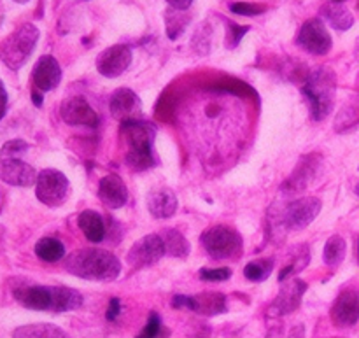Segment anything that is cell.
Returning a JSON list of instances; mask_svg holds the SVG:
<instances>
[{"mask_svg":"<svg viewBox=\"0 0 359 338\" xmlns=\"http://www.w3.org/2000/svg\"><path fill=\"white\" fill-rule=\"evenodd\" d=\"M14 298L32 311L69 312L83 307V295L65 286H20Z\"/></svg>","mask_w":359,"mask_h":338,"instance_id":"1","label":"cell"},{"mask_svg":"<svg viewBox=\"0 0 359 338\" xmlns=\"http://www.w3.org/2000/svg\"><path fill=\"white\" fill-rule=\"evenodd\" d=\"M65 269L79 279L111 283L121 273V262L105 249H81L65 259Z\"/></svg>","mask_w":359,"mask_h":338,"instance_id":"2","label":"cell"},{"mask_svg":"<svg viewBox=\"0 0 359 338\" xmlns=\"http://www.w3.org/2000/svg\"><path fill=\"white\" fill-rule=\"evenodd\" d=\"M121 135L128 144L126 165L133 172H144L154 167L153 144L156 128L151 123L140 119H126L121 123Z\"/></svg>","mask_w":359,"mask_h":338,"instance_id":"3","label":"cell"},{"mask_svg":"<svg viewBox=\"0 0 359 338\" xmlns=\"http://www.w3.org/2000/svg\"><path fill=\"white\" fill-rule=\"evenodd\" d=\"M337 76L330 67H318L305 79L302 93L307 98L311 116L316 121L328 118L335 105Z\"/></svg>","mask_w":359,"mask_h":338,"instance_id":"4","label":"cell"},{"mask_svg":"<svg viewBox=\"0 0 359 338\" xmlns=\"http://www.w3.org/2000/svg\"><path fill=\"white\" fill-rule=\"evenodd\" d=\"M41 32L35 25L23 23L11 32L2 42H0V60L9 67L11 70H18L27 63L30 55L37 46Z\"/></svg>","mask_w":359,"mask_h":338,"instance_id":"5","label":"cell"},{"mask_svg":"<svg viewBox=\"0 0 359 338\" xmlns=\"http://www.w3.org/2000/svg\"><path fill=\"white\" fill-rule=\"evenodd\" d=\"M200 242L207 255L214 259L238 258L244 249V241H242L241 234L233 228L223 227V224H216L203 231Z\"/></svg>","mask_w":359,"mask_h":338,"instance_id":"6","label":"cell"},{"mask_svg":"<svg viewBox=\"0 0 359 338\" xmlns=\"http://www.w3.org/2000/svg\"><path fill=\"white\" fill-rule=\"evenodd\" d=\"M70 195V184L65 174L55 168H46L39 174L37 182H35V196L44 205L56 207L63 205Z\"/></svg>","mask_w":359,"mask_h":338,"instance_id":"7","label":"cell"},{"mask_svg":"<svg viewBox=\"0 0 359 338\" xmlns=\"http://www.w3.org/2000/svg\"><path fill=\"white\" fill-rule=\"evenodd\" d=\"M321 200L316 196H304L291 202L279 212V224L286 230H304L321 212Z\"/></svg>","mask_w":359,"mask_h":338,"instance_id":"8","label":"cell"},{"mask_svg":"<svg viewBox=\"0 0 359 338\" xmlns=\"http://www.w3.org/2000/svg\"><path fill=\"white\" fill-rule=\"evenodd\" d=\"M297 44L305 53H311L314 56H325L332 51L333 41L325 21L321 18H312V20L305 21L298 30Z\"/></svg>","mask_w":359,"mask_h":338,"instance_id":"9","label":"cell"},{"mask_svg":"<svg viewBox=\"0 0 359 338\" xmlns=\"http://www.w3.org/2000/svg\"><path fill=\"white\" fill-rule=\"evenodd\" d=\"M321 167H323L321 154L312 153V154H307V156H304L300 161H298L297 168L291 172L290 177L283 182L280 191H283L284 195L305 191V189H307L309 186L318 179L319 172H321Z\"/></svg>","mask_w":359,"mask_h":338,"instance_id":"10","label":"cell"},{"mask_svg":"<svg viewBox=\"0 0 359 338\" xmlns=\"http://www.w3.org/2000/svg\"><path fill=\"white\" fill-rule=\"evenodd\" d=\"M165 256V245L161 241V235L149 234L146 237L139 238L135 244L130 248L126 255V263L133 269H147L154 263L160 262Z\"/></svg>","mask_w":359,"mask_h":338,"instance_id":"11","label":"cell"},{"mask_svg":"<svg viewBox=\"0 0 359 338\" xmlns=\"http://www.w3.org/2000/svg\"><path fill=\"white\" fill-rule=\"evenodd\" d=\"M174 309H188L202 316H217L226 312V297L221 293H200L195 297L177 295L172 300Z\"/></svg>","mask_w":359,"mask_h":338,"instance_id":"12","label":"cell"},{"mask_svg":"<svg viewBox=\"0 0 359 338\" xmlns=\"http://www.w3.org/2000/svg\"><path fill=\"white\" fill-rule=\"evenodd\" d=\"M60 116L70 126H90V128H97L98 123H100V116L88 104L86 98L83 97L65 98L62 102V107H60Z\"/></svg>","mask_w":359,"mask_h":338,"instance_id":"13","label":"cell"},{"mask_svg":"<svg viewBox=\"0 0 359 338\" xmlns=\"http://www.w3.org/2000/svg\"><path fill=\"white\" fill-rule=\"evenodd\" d=\"M132 48L126 44H114L104 49L97 58V70L104 77H119L132 63Z\"/></svg>","mask_w":359,"mask_h":338,"instance_id":"14","label":"cell"},{"mask_svg":"<svg viewBox=\"0 0 359 338\" xmlns=\"http://www.w3.org/2000/svg\"><path fill=\"white\" fill-rule=\"evenodd\" d=\"M109 111H111L112 118L121 119H137V116L142 111V102H140L139 95L130 88H118L112 91L111 98H109Z\"/></svg>","mask_w":359,"mask_h":338,"instance_id":"15","label":"cell"},{"mask_svg":"<svg viewBox=\"0 0 359 338\" xmlns=\"http://www.w3.org/2000/svg\"><path fill=\"white\" fill-rule=\"evenodd\" d=\"M332 321L339 328H351L359 321V293L346 290L337 297L332 307Z\"/></svg>","mask_w":359,"mask_h":338,"instance_id":"16","label":"cell"},{"mask_svg":"<svg viewBox=\"0 0 359 338\" xmlns=\"http://www.w3.org/2000/svg\"><path fill=\"white\" fill-rule=\"evenodd\" d=\"M32 81L39 91H51L62 81V67L51 55H44L37 60L32 70Z\"/></svg>","mask_w":359,"mask_h":338,"instance_id":"17","label":"cell"},{"mask_svg":"<svg viewBox=\"0 0 359 338\" xmlns=\"http://www.w3.org/2000/svg\"><path fill=\"white\" fill-rule=\"evenodd\" d=\"M305 291H307V284L300 279H291L290 283L284 284L280 293L273 300L272 307H270V314L272 316H286L297 311L298 305L302 304Z\"/></svg>","mask_w":359,"mask_h":338,"instance_id":"18","label":"cell"},{"mask_svg":"<svg viewBox=\"0 0 359 338\" xmlns=\"http://www.w3.org/2000/svg\"><path fill=\"white\" fill-rule=\"evenodd\" d=\"M0 177L4 182L18 188H30L37 182V172L23 160H2Z\"/></svg>","mask_w":359,"mask_h":338,"instance_id":"19","label":"cell"},{"mask_svg":"<svg viewBox=\"0 0 359 338\" xmlns=\"http://www.w3.org/2000/svg\"><path fill=\"white\" fill-rule=\"evenodd\" d=\"M98 198L107 209H121L128 202V189L119 175H105L98 184Z\"/></svg>","mask_w":359,"mask_h":338,"instance_id":"20","label":"cell"},{"mask_svg":"<svg viewBox=\"0 0 359 338\" xmlns=\"http://www.w3.org/2000/svg\"><path fill=\"white\" fill-rule=\"evenodd\" d=\"M177 196L172 189H154L147 196V210L156 219H168L177 212Z\"/></svg>","mask_w":359,"mask_h":338,"instance_id":"21","label":"cell"},{"mask_svg":"<svg viewBox=\"0 0 359 338\" xmlns=\"http://www.w3.org/2000/svg\"><path fill=\"white\" fill-rule=\"evenodd\" d=\"M319 14H321V20L326 21L332 28L339 32L349 30L354 25V16L342 2H326L325 6H321L319 9Z\"/></svg>","mask_w":359,"mask_h":338,"instance_id":"22","label":"cell"},{"mask_svg":"<svg viewBox=\"0 0 359 338\" xmlns=\"http://www.w3.org/2000/svg\"><path fill=\"white\" fill-rule=\"evenodd\" d=\"M77 223H79L81 231H83L84 237L90 242H102L105 238V234H107V228H105L104 219L98 212L95 210H83L77 217Z\"/></svg>","mask_w":359,"mask_h":338,"instance_id":"23","label":"cell"},{"mask_svg":"<svg viewBox=\"0 0 359 338\" xmlns=\"http://www.w3.org/2000/svg\"><path fill=\"white\" fill-rule=\"evenodd\" d=\"M191 20L193 18L189 11L172 9V7H168L165 11V32H167V37L170 41H177L184 34L188 25L191 23Z\"/></svg>","mask_w":359,"mask_h":338,"instance_id":"24","label":"cell"},{"mask_svg":"<svg viewBox=\"0 0 359 338\" xmlns=\"http://www.w3.org/2000/svg\"><path fill=\"white\" fill-rule=\"evenodd\" d=\"M161 241H163L165 245V255L172 256V258H186L191 251V245L186 241L184 235L179 230H174V228H168L161 234Z\"/></svg>","mask_w":359,"mask_h":338,"instance_id":"25","label":"cell"},{"mask_svg":"<svg viewBox=\"0 0 359 338\" xmlns=\"http://www.w3.org/2000/svg\"><path fill=\"white\" fill-rule=\"evenodd\" d=\"M13 338H65V333L58 326L41 323V325L20 326L14 330Z\"/></svg>","mask_w":359,"mask_h":338,"instance_id":"26","label":"cell"},{"mask_svg":"<svg viewBox=\"0 0 359 338\" xmlns=\"http://www.w3.org/2000/svg\"><path fill=\"white\" fill-rule=\"evenodd\" d=\"M35 255L46 263H55L65 256V245L55 237H44L35 244Z\"/></svg>","mask_w":359,"mask_h":338,"instance_id":"27","label":"cell"},{"mask_svg":"<svg viewBox=\"0 0 359 338\" xmlns=\"http://www.w3.org/2000/svg\"><path fill=\"white\" fill-rule=\"evenodd\" d=\"M346 249H347V244L340 235H333V237H330L325 245V255H323L326 265L339 266L340 263L344 262V258H346Z\"/></svg>","mask_w":359,"mask_h":338,"instance_id":"28","label":"cell"},{"mask_svg":"<svg viewBox=\"0 0 359 338\" xmlns=\"http://www.w3.org/2000/svg\"><path fill=\"white\" fill-rule=\"evenodd\" d=\"M273 270L272 259H258V262H251L244 266L245 279L251 283H263L269 279V276Z\"/></svg>","mask_w":359,"mask_h":338,"instance_id":"29","label":"cell"},{"mask_svg":"<svg viewBox=\"0 0 359 338\" xmlns=\"http://www.w3.org/2000/svg\"><path fill=\"white\" fill-rule=\"evenodd\" d=\"M210 42H212V27H210V23L203 21L193 34L191 46L198 55H207L210 51Z\"/></svg>","mask_w":359,"mask_h":338,"instance_id":"30","label":"cell"},{"mask_svg":"<svg viewBox=\"0 0 359 338\" xmlns=\"http://www.w3.org/2000/svg\"><path fill=\"white\" fill-rule=\"evenodd\" d=\"M28 144L21 139L9 140L2 146V151H0V160H20L25 153L28 151Z\"/></svg>","mask_w":359,"mask_h":338,"instance_id":"31","label":"cell"},{"mask_svg":"<svg viewBox=\"0 0 359 338\" xmlns=\"http://www.w3.org/2000/svg\"><path fill=\"white\" fill-rule=\"evenodd\" d=\"M139 337L140 338H167L168 330L163 328L160 316H158L156 312H151L146 328L142 330V333H140Z\"/></svg>","mask_w":359,"mask_h":338,"instance_id":"32","label":"cell"},{"mask_svg":"<svg viewBox=\"0 0 359 338\" xmlns=\"http://www.w3.org/2000/svg\"><path fill=\"white\" fill-rule=\"evenodd\" d=\"M251 30L249 27H241V25L233 23V21L226 20V35H224V42H226L228 49H235L241 41L244 39V35Z\"/></svg>","mask_w":359,"mask_h":338,"instance_id":"33","label":"cell"},{"mask_svg":"<svg viewBox=\"0 0 359 338\" xmlns=\"http://www.w3.org/2000/svg\"><path fill=\"white\" fill-rule=\"evenodd\" d=\"M230 11L237 16H259V14L265 13L266 7L256 2H231Z\"/></svg>","mask_w":359,"mask_h":338,"instance_id":"34","label":"cell"},{"mask_svg":"<svg viewBox=\"0 0 359 338\" xmlns=\"http://www.w3.org/2000/svg\"><path fill=\"white\" fill-rule=\"evenodd\" d=\"M200 279L207 283H224L231 277V270L228 266H219V269H202L198 272Z\"/></svg>","mask_w":359,"mask_h":338,"instance_id":"35","label":"cell"},{"mask_svg":"<svg viewBox=\"0 0 359 338\" xmlns=\"http://www.w3.org/2000/svg\"><path fill=\"white\" fill-rule=\"evenodd\" d=\"M119 312H121V302H119V298H112V300L109 302V309H107L109 321H114V319L119 316Z\"/></svg>","mask_w":359,"mask_h":338,"instance_id":"36","label":"cell"},{"mask_svg":"<svg viewBox=\"0 0 359 338\" xmlns=\"http://www.w3.org/2000/svg\"><path fill=\"white\" fill-rule=\"evenodd\" d=\"M172 9H181V11H188L191 7V4L195 0H165Z\"/></svg>","mask_w":359,"mask_h":338,"instance_id":"37","label":"cell"},{"mask_svg":"<svg viewBox=\"0 0 359 338\" xmlns=\"http://www.w3.org/2000/svg\"><path fill=\"white\" fill-rule=\"evenodd\" d=\"M6 104H7V91H6V88H4V84L0 83V112L4 111Z\"/></svg>","mask_w":359,"mask_h":338,"instance_id":"38","label":"cell"},{"mask_svg":"<svg viewBox=\"0 0 359 338\" xmlns=\"http://www.w3.org/2000/svg\"><path fill=\"white\" fill-rule=\"evenodd\" d=\"M32 102H34V104L37 105V107H41V105H42L41 91H32Z\"/></svg>","mask_w":359,"mask_h":338,"instance_id":"39","label":"cell"},{"mask_svg":"<svg viewBox=\"0 0 359 338\" xmlns=\"http://www.w3.org/2000/svg\"><path fill=\"white\" fill-rule=\"evenodd\" d=\"M354 55H356V58L359 60V39L356 41V46H354Z\"/></svg>","mask_w":359,"mask_h":338,"instance_id":"40","label":"cell"},{"mask_svg":"<svg viewBox=\"0 0 359 338\" xmlns=\"http://www.w3.org/2000/svg\"><path fill=\"white\" fill-rule=\"evenodd\" d=\"M14 2H18V4H27V2H30V0H14Z\"/></svg>","mask_w":359,"mask_h":338,"instance_id":"41","label":"cell"},{"mask_svg":"<svg viewBox=\"0 0 359 338\" xmlns=\"http://www.w3.org/2000/svg\"><path fill=\"white\" fill-rule=\"evenodd\" d=\"M356 195H358V196H359V184H358V186H356Z\"/></svg>","mask_w":359,"mask_h":338,"instance_id":"42","label":"cell"},{"mask_svg":"<svg viewBox=\"0 0 359 338\" xmlns=\"http://www.w3.org/2000/svg\"><path fill=\"white\" fill-rule=\"evenodd\" d=\"M333 2H344V0H333Z\"/></svg>","mask_w":359,"mask_h":338,"instance_id":"43","label":"cell"},{"mask_svg":"<svg viewBox=\"0 0 359 338\" xmlns=\"http://www.w3.org/2000/svg\"><path fill=\"white\" fill-rule=\"evenodd\" d=\"M137 338H140V337H137Z\"/></svg>","mask_w":359,"mask_h":338,"instance_id":"44","label":"cell"},{"mask_svg":"<svg viewBox=\"0 0 359 338\" xmlns=\"http://www.w3.org/2000/svg\"><path fill=\"white\" fill-rule=\"evenodd\" d=\"M84 2H86V0H84Z\"/></svg>","mask_w":359,"mask_h":338,"instance_id":"45","label":"cell"},{"mask_svg":"<svg viewBox=\"0 0 359 338\" xmlns=\"http://www.w3.org/2000/svg\"><path fill=\"white\" fill-rule=\"evenodd\" d=\"M65 338H67V337H65Z\"/></svg>","mask_w":359,"mask_h":338,"instance_id":"46","label":"cell"}]
</instances>
